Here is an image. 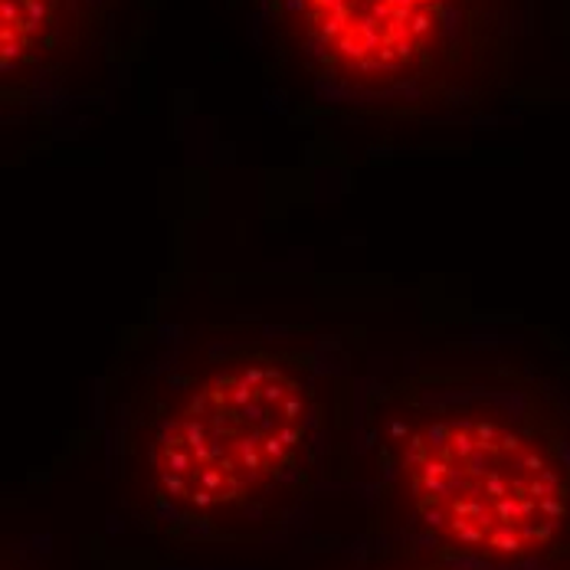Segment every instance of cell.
I'll return each mask as SVG.
<instances>
[{
  "mask_svg": "<svg viewBox=\"0 0 570 570\" xmlns=\"http://www.w3.org/2000/svg\"><path fill=\"white\" fill-rule=\"evenodd\" d=\"M315 426V391L288 354L243 347L194 374L165 406L148 469L165 505L224 518L269 495Z\"/></svg>",
  "mask_w": 570,
  "mask_h": 570,
  "instance_id": "obj_3",
  "label": "cell"
},
{
  "mask_svg": "<svg viewBox=\"0 0 570 570\" xmlns=\"http://www.w3.org/2000/svg\"><path fill=\"white\" fill-rule=\"evenodd\" d=\"M387 453L416 524L489 568L570 548V423L509 371L440 367L394 394Z\"/></svg>",
  "mask_w": 570,
  "mask_h": 570,
  "instance_id": "obj_1",
  "label": "cell"
},
{
  "mask_svg": "<svg viewBox=\"0 0 570 570\" xmlns=\"http://www.w3.org/2000/svg\"><path fill=\"white\" fill-rule=\"evenodd\" d=\"M288 76L384 121L482 112L512 82L521 0H256Z\"/></svg>",
  "mask_w": 570,
  "mask_h": 570,
  "instance_id": "obj_2",
  "label": "cell"
},
{
  "mask_svg": "<svg viewBox=\"0 0 570 570\" xmlns=\"http://www.w3.org/2000/svg\"><path fill=\"white\" fill-rule=\"evenodd\" d=\"M141 0H0L7 106H62L112 69Z\"/></svg>",
  "mask_w": 570,
  "mask_h": 570,
  "instance_id": "obj_4",
  "label": "cell"
}]
</instances>
